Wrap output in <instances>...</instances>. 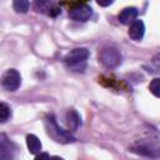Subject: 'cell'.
I'll list each match as a JSON object with an SVG mask.
<instances>
[{
	"mask_svg": "<svg viewBox=\"0 0 160 160\" xmlns=\"http://www.w3.org/2000/svg\"><path fill=\"white\" fill-rule=\"evenodd\" d=\"M45 129H46L48 135H49L52 140H55L56 142L68 144V142L75 141V138H74V135L70 132V130L68 131V130H64L62 128H60L52 115H49V116L45 119Z\"/></svg>",
	"mask_w": 160,
	"mask_h": 160,
	"instance_id": "6da1fadb",
	"label": "cell"
},
{
	"mask_svg": "<svg viewBox=\"0 0 160 160\" xmlns=\"http://www.w3.org/2000/svg\"><path fill=\"white\" fill-rule=\"evenodd\" d=\"M90 52L86 48H75L64 58L65 65L72 71H82Z\"/></svg>",
	"mask_w": 160,
	"mask_h": 160,
	"instance_id": "7a4b0ae2",
	"label": "cell"
},
{
	"mask_svg": "<svg viewBox=\"0 0 160 160\" xmlns=\"http://www.w3.org/2000/svg\"><path fill=\"white\" fill-rule=\"evenodd\" d=\"M99 61L105 68L114 69V68H118L121 64L122 58H121V54L118 49L108 46V48H104L99 51Z\"/></svg>",
	"mask_w": 160,
	"mask_h": 160,
	"instance_id": "3957f363",
	"label": "cell"
},
{
	"mask_svg": "<svg viewBox=\"0 0 160 160\" xmlns=\"http://www.w3.org/2000/svg\"><path fill=\"white\" fill-rule=\"evenodd\" d=\"M21 85V76L16 69L6 70L1 76V86L6 91H16Z\"/></svg>",
	"mask_w": 160,
	"mask_h": 160,
	"instance_id": "277c9868",
	"label": "cell"
},
{
	"mask_svg": "<svg viewBox=\"0 0 160 160\" xmlns=\"http://www.w3.org/2000/svg\"><path fill=\"white\" fill-rule=\"evenodd\" d=\"M69 16L70 19L75 21H88L92 16V9L84 2H78L72 5L69 10Z\"/></svg>",
	"mask_w": 160,
	"mask_h": 160,
	"instance_id": "5b68a950",
	"label": "cell"
},
{
	"mask_svg": "<svg viewBox=\"0 0 160 160\" xmlns=\"http://www.w3.org/2000/svg\"><path fill=\"white\" fill-rule=\"evenodd\" d=\"M131 151L141 155V156H146V158H160V146L154 145V144H141V145H136L134 148H131Z\"/></svg>",
	"mask_w": 160,
	"mask_h": 160,
	"instance_id": "8992f818",
	"label": "cell"
},
{
	"mask_svg": "<svg viewBox=\"0 0 160 160\" xmlns=\"http://www.w3.org/2000/svg\"><path fill=\"white\" fill-rule=\"evenodd\" d=\"M15 151H16L15 144L10 141V139H8L5 134H1L0 135V158L2 160L12 159Z\"/></svg>",
	"mask_w": 160,
	"mask_h": 160,
	"instance_id": "52a82bcc",
	"label": "cell"
},
{
	"mask_svg": "<svg viewBox=\"0 0 160 160\" xmlns=\"http://www.w3.org/2000/svg\"><path fill=\"white\" fill-rule=\"evenodd\" d=\"M144 34H145V25H144L142 20H134L130 24V28L128 31L129 38L134 41H140V40H142Z\"/></svg>",
	"mask_w": 160,
	"mask_h": 160,
	"instance_id": "ba28073f",
	"label": "cell"
},
{
	"mask_svg": "<svg viewBox=\"0 0 160 160\" xmlns=\"http://www.w3.org/2000/svg\"><path fill=\"white\" fill-rule=\"evenodd\" d=\"M34 9L38 11V12H41V14H48V15H55L54 14V10H58L54 5V1L52 0H34Z\"/></svg>",
	"mask_w": 160,
	"mask_h": 160,
	"instance_id": "9c48e42d",
	"label": "cell"
},
{
	"mask_svg": "<svg viewBox=\"0 0 160 160\" xmlns=\"http://www.w3.org/2000/svg\"><path fill=\"white\" fill-rule=\"evenodd\" d=\"M139 11L136 8H132V6H129V8H125L120 11L118 19L121 24L124 25H128V24H131L134 20H136V16H138Z\"/></svg>",
	"mask_w": 160,
	"mask_h": 160,
	"instance_id": "30bf717a",
	"label": "cell"
},
{
	"mask_svg": "<svg viewBox=\"0 0 160 160\" xmlns=\"http://www.w3.org/2000/svg\"><path fill=\"white\" fill-rule=\"evenodd\" d=\"M81 124V119H80V115L78 114L76 110L74 109H70L68 112H66V125H68V129L70 131H75Z\"/></svg>",
	"mask_w": 160,
	"mask_h": 160,
	"instance_id": "8fae6325",
	"label": "cell"
},
{
	"mask_svg": "<svg viewBox=\"0 0 160 160\" xmlns=\"http://www.w3.org/2000/svg\"><path fill=\"white\" fill-rule=\"evenodd\" d=\"M26 145L29 149V152L32 155H38L39 152H41V142L39 140V138L34 134H29L26 136Z\"/></svg>",
	"mask_w": 160,
	"mask_h": 160,
	"instance_id": "7c38bea8",
	"label": "cell"
},
{
	"mask_svg": "<svg viewBox=\"0 0 160 160\" xmlns=\"http://www.w3.org/2000/svg\"><path fill=\"white\" fill-rule=\"evenodd\" d=\"M29 6H30L29 0H12V8L16 12L25 14V12H28Z\"/></svg>",
	"mask_w": 160,
	"mask_h": 160,
	"instance_id": "4fadbf2b",
	"label": "cell"
},
{
	"mask_svg": "<svg viewBox=\"0 0 160 160\" xmlns=\"http://www.w3.org/2000/svg\"><path fill=\"white\" fill-rule=\"evenodd\" d=\"M10 116H11L10 106L8 104H5V102H1L0 104V121L5 122V121H8L10 119Z\"/></svg>",
	"mask_w": 160,
	"mask_h": 160,
	"instance_id": "5bb4252c",
	"label": "cell"
},
{
	"mask_svg": "<svg viewBox=\"0 0 160 160\" xmlns=\"http://www.w3.org/2000/svg\"><path fill=\"white\" fill-rule=\"evenodd\" d=\"M149 90L152 95H155L156 98H160V78L151 80V82L149 85Z\"/></svg>",
	"mask_w": 160,
	"mask_h": 160,
	"instance_id": "9a60e30c",
	"label": "cell"
},
{
	"mask_svg": "<svg viewBox=\"0 0 160 160\" xmlns=\"http://www.w3.org/2000/svg\"><path fill=\"white\" fill-rule=\"evenodd\" d=\"M151 68L156 69V70H160V52H158L152 59H151Z\"/></svg>",
	"mask_w": 160,
	"mask_h": 160,
	"instance_id": "2e32d148",
	"label": "cell"
},
{
	"mask_svg": "<svg viewBox=\"0 0 160 160\" xmlns=\"http://www.w3.org/2000/svg\"><path fill=\"white\" fill-rule=\"evenodd\" d=\"M96 2H98L100 6L106 8V6H110V5L114 2V0H96Z\"/></svg>",
	"mask_w": 160,
	"mask_h": 160,
	"instance_id": "e0dca14e",
	"label": "cell"
},
{
	"mask_svg": "<svg viewBox=\"0 0 160 160\" xmlns=\"http://www.w3.org/2000/svg\"><path fill=\"white\" fill-rule=\"evenodd\" d=\"M50 156L48 154H38L36 155V159H49Z\"/></svg>",
	"mask_w": 160,
	"mask_h": 160,
	"instance_id": "ac0fdd59",
	"label": "cell"
}]
</instances>
